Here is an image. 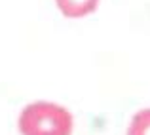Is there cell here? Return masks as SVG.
I'll return each mask as SVG.
<instances>
[{
  "instance_id": "1",
  "label": "cell",
  "mask_w": 150,
  "mask_h": 135,
  "mask_svg": "<svg viewBox=\"0 0 150 135\" xmlns=\"http://www.w3.org/2000/svg\"><path fill=\"white\" fill-rule=\"evenodd\" d=\"M21 135H72L74 118L65 107L51 101H34L17 120Z\"/></svg>"
},
{
  "instance_id": "2",
  "label": "cell",
  "mask_w": 150,
  "mask_h": 135,
  "mask_svg": "<svg viewBox=\"0 0 150 135\" xmlns=\"http://www.w3.org/2000/svg\"><path fill=\"white\" fill-rule=\"evenodd\" d=\"M55 4L65 17L78 19L93 14L99 6V0H55Z\"/></svg>"
},
{
  "instance_id": "3",
  "label": "cell",
  "mask_w": 150,
  "mask_h": 135,
  "mask_svg": "<svg viewBox=\"0 0 150 135\" xmlns=\"http://www.w3.org/2000/svg\"><path fill=\"white\" fill-rule=\"evenodd\" d=\"M127 135H150V109H143L131 118Z\"/></svg>"
}]
</instances>
